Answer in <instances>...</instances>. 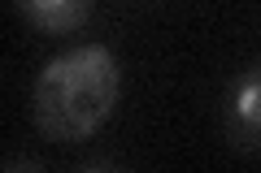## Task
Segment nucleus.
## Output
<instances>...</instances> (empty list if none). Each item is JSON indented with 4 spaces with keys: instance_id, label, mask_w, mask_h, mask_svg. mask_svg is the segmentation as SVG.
Here are the masks:
<instances>
[{
    "instance_id": "nucleus-4",
    "label": "nucleus",
    "mask_w": 261,
    "mask_h": 173,
    "mask_svg": "<svg viewBox=\"0 0 261 173\" xmlns=\"http://www.w3.org/2000/svg\"><path fill=\"white\" fill-rule=\"evenodd\" d=\"M96 169H122L118 156H83L79 160V173H96Z\"/></svg>"
},
{
    "instance_id": "nucleus-1",
    "label": "nucleus",
    "mask_w": 261,
    "mask_h": 173,
    "mask_svg": "<svg viewBox=\"0 0 261 173\" xmlns=\"http://www.w3.org/2000/svg\"><path fill=\"white\" fill-rule=\"evenodd\" d=\"M122 74L109 48L83 44L70 52L53 56L35 78L31 113L44 139L53 143H83L109 121L118 104Z\"/></svg>"
},
{
    "instance_id": "nucleus-2",
    "label": "nucleus",
    "mask_w": 261,
    "mask_h": 173,
    "mask_svg": "<svg viewBox=\"0 0 261 173\" xmlns=\"http://www.w3.org/2000/svg\"><path fill=\"white\" fill-rule=\"evenodd\" d=\"M222 130L226 143L244 156H261V61L240 70L222 100Z\"/></svg>"
},
{
    "instance_id": "nucleus-3",
    "label": "nucleus",
    "mask_w": 261,
    "mask_h": 173,
    "mask_svg": "<svg viewBox=\"0 0 261 173\" xmlns=\"http://www.w3.org/2000/svg\"><path fill=\"white\" fill-rule=\"evenodd\" d=\"M13 9L48 35H70L92 18V0H13Z\"/></svg>"
},
{
    "instance_id": "nucleus-5",
    "label": "nucleus",
    "mask_w": 261,
    "mask_h": 173,
    "mask_svg": "<svg viewBox=\"0 0 261 173\" xmlns=\"http://www.w3.org/2000/svg\"><path fill=\"white\" fill-rule=\"evenodd\" d=\"M5 169H44V160H35V156H27V152H5Z\"/></svg>"
}]
</instances>
